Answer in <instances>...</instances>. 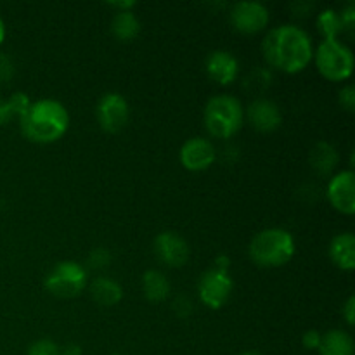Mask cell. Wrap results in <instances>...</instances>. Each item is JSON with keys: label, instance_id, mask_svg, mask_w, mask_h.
Masks as SVG:
<instances>
[{"label": "cell", "instance_id": "cell-14", "mask_svg": "<svg viewBox=\"0 0 355 355\" xmlns=\"http://www.w3.org/2000/svg\"><path fill=\"white\" fill-rule=\"evenodd\" d=\"M205 68L207 73L215 80V82L227 85V83L234 82L238 76V59L227 51H214L208 54L207 61H205Z\"/></svg>", "mask_w": 355, "mask_h": 355}, {"label": "cell", "instance_id": "cell-35", "mask_svg": "<svg viewBox=\"0 0 355 355\" xmlns=\"http://www.w3.org/2000/svg\"><path fill=\"white\" fill-rule=\"evenodd\" d=\"M241 355H262V354L257 352V350H248V352H243Z\"/></svg>", "mask_w": 355, "mask_h": 355}, {"label": "cell", "instance_id": "cell-2", "mask_svg": "<svg viewBox=\"0 0 355 355\" xmlns=\"http://www.w3.org/2000/svg\"><path fill=\"white\" fill-rule=\"evenodd\" d=\"M68 110L55 99L31 103L26 113L19 118V127L24 137L38 144H49L61 139L68 130Z\"/></svg>", "mask_w": 355, "mask_h": 355}, {"label": "cell", "instance_id": "cell-30", "mask_svg": "<svg viewBox=\"0 0 355 355\" xmlns=\"http://www.w3.org/2000/svg\"><path fill=\"white\" fill-rule=\"evenodd\" d=\"M343 315H345L347 322L350 326H354L355 322V297H349V300L343 305Z\"/></svg>", "mask_w": 355, "mask_h": 355}, {"label": "cell", "instance_id": "cell-28", "mask_svg": "<svg viewBox=\"0 0 355 355\" xmlns=\"http://www.w3.org/2000/svg\"><path fill=\"white\" fill-rule=\"evenodd\" d=\"M340 17H342L343 28H347V30H352L354 23H355V3L354 2L347 3V6L342 9V12H340Z\"/></svg>", "mask_w": 355, "mask_h": 355}, {"label": "cell", "instance_id": "cell-5", "mask_svg": "<svg viewBox=\"0 0 355 355\" xmlns=\"http://www.w3.org/2000/svg\"><path fill=\"white\" fill-rule=\"evenodd\" d=\"M315 64L322 76L333 82H342L352 75L354 54L338 38L322 40L315 52Z\"/></svg>", "mask_w": 355, "mask_h": 355}, {"label": "cell", "instance_id": "cell-33", "mask_svg": "<svg viewBox=\"0 0 355 355\" xmlns=\"http://www.w3.org/2000/svg\"><path fill=\"white\" fill-rule=\"evenodd\" d=\"M110 6L116 7V9H120L121 12V10H130L132 7H135V2L134 0H128V2H111Z\"/></svg>", "mask_w": 355, "mask_h": 355}, {"label": "cell", "instance_id": "cell-8", "mask_svg": "<svg viewBox=\"0 0 355 355\" xmlns=\"http://www.w3.org/2000/svg\"><path fill=\"white\" fill-rule=\"evenodd\" d=\"M231 21L241 33H259L269 23V9L262 2H238L231 9Z\"/></svg>", "mask_w": 355, "mask_h": 355}, {"label": "cell", "instance_id": "cell-9", "mask_svg": "<svg viewBox=\"0 0 355 355\" xmlns=\"http://www.w3.org/2000/svg\"><path fill=\"white\" fill-rule=\"evenodd\" d=\"M97 120L103 130L120 132L128 121V104L118 92H107L97 104Z\"/></svg>", "mask_w": 355, "mask_h": 355}, {"label": "cell", "instance_id": "cell-23", "mask_svg": "<svg viewBox=\"0 0 355 355\" xmlns=\"http://www.w3.org/2000/svg\"><path fill=\"white\" fill-rule=\"evenodd\" d=\"M87 263L90 269H104L111 263V253L106 248H96L87 257Z\"/></svg>", "mask_w": 355, "mask_h": 355}, {"label": "cell", "instance_id": "cell-16", "mask_svg": "<svg viewBox=\"0 0 355 355\" xmlns=\"http://www.w3.org/2000/svg\"><path fill=\"white\" fill-rule=\"evenodd\" d=\"M90 293H92V298L97 304L103 305V307H111V305H116L123 298V288L111 277L101 276L92 281Z\"/></svg>", "mask_w": 355, "mask_h": 355}, {"label": "cell", "instance_id": "cell-25", "mask_svg": "<svg viewBox=\"0 0 355 355\" xmlns=\"http://www.w3.org/2000/svg\"><path fill=\"white\" fill-rule=\"evenodd\" d=\"M16 116H17L16 107H14L10 97L9 99H0V125L7 123V121H10Z\"/></svg>", "mask_w": 355, "mask_h": 355}, {"label": "cell", "instance_id": "cell-7", "mask_svg": "<svg viewBox=\"0 0 355 355\" xmlns=\"http://www.w3.org/2000/svg\"><path fill=\"white\" fill-rule=\"evenodd\" d=\"M232 279L229 272L218 269H208L201 276L198 283V293H200L201 302L210 309H220L225 302L229 300L232 291Z\"/></svg>", "mask_w": 355, "mask_h": 355}, {"label": "cell", "instance_id": "cell-15", "mask_svg": "<svg viewBox=\"0 0 355 355\" xmlns=\"http://www.w3.org/2000/svg\"><path fill=\"white\" fill-rule=\"evenodd\" d=\"M329 257L342 270L355 269V236L352 232H342L331 239Z\"/></svg>", "mask_w": 355, "mask_h": 355}, {"label": "cell", "instance_id": "cell-12", "mask_svg": "<svg viewBox=\"0 0 355 355\" xmlns=\"http://www.w3.org/2000/svg\"><path fill=\"white\" fill-rule=\"evenodd\" d=\"M328 200L342 214H355V175L352 170H343L329 180Z\"/></svg>", "mask_w": 355, "mask_h": 355}, {"label": "cell", "instance_id": "cell-10", "mask_svg": "<svg viewBox=\"0 0 355 355\" xmlns=\"http://www.w3.org/2000/svg\"><path fill=\"white\" fill-rule=\"evenodd\" d=\"M155 253L165 266L182 267L189 260L191 250L182 236L173 231H165L156 236Z\"/></svg>", "mask_w": 355, "mask_h": 355}, {"label": "cell", "instance_id": "cell-17", "mask_svg": "<svg viewBox=\"0 0 355 355\" xmlns=\"http://www.w3.org/2000/svg\"><path fill=\"white\" fill-rule=\"evenodd\" d=\"M318 350L321 355H354V340L342 329H331L321 335Z\"/></svg>", "mask_w": 355, "mask_h": 355}, {"label": "cell", "instance_id": "cell-19", "mask_svg": "<svg viewBox=\"0 0 355 355\" xmlns=\"http://www.w3.org/2000/svg\"><path fill=\"white\" fill-rule=\"evenodd\" d=\"M142 291L151 302H163L170 295V283L159 270H148L142 276Z\"/></svg>", "mask_w": 355, "mask_h": 355}, {"label": "cell", "instance_id": "cell-1", "mask_svg": "<svg viewBox=\"0 0 355 355\" xmlns=\"http://www.w3.org/2000/svg\"><path fill=\"white\" fill-rule=\"evenodd\" d=\"M262 51L270 66L286 73L302 71L314 58L311 37L295 24H283L269 31Z\"/></svg>", "mask_w": 355, "mask_h": 355}, {"label": "cell", "instance_id": "cell-29", "mask_svg": "<svg viewBox=\"0 0 355 355\" xmlns=\"http://www.w3.org/2000/svg\"><path fill=\"white\" fill-rule=\"evenodd\" d=\"M173 309H175V312L180 315V318H186V315L193 311V304H191L189 298L179 297L175 300V304H173Z\"/></svg>", "mask_w": 355, "mask_h": 355}, {"label": "cell", "instance_id": "cell-11", "mask_svg": "<svg viewBox=\"0 0 355 355\" xmlns=\"http://www.w3.org/2000/svg\"><path fill=\"white\" fill-rule=\"evenodd\" d=\"M217 159L214 144L203 137H194L184 142L180 148V163L191 172H203Z\"/></svg>", "mask_w": 355, "mask_h": 355}, {"label": "cell", "instance_id": "cell-24", "mask_svg": "<svg viewBox=\"0 0 355 355\" xmlns=\"http://www.w3.org/2000/svg\"><path fill=\"white\" fill-rule=\"evenodd\" d=\"M340 104L342 107H345L349 113H352L355 110V87L347 85L340 90Z\"/></svg>", "mask_w": 355, "mask_h": 355}, {"label": "cell", "instance_id": "cell-27", "mask_svg": "<svg viewBox=\"0 0 355 355\" xmlns=\"http://www.w3.org/2000/svg\"><path fill=\"white\" fill-rule=\"evenodd\" d=\"M14 75V64L10 61L9 55L0 54V82H7L12 78Z\"/></svg>", "mask_w": 355, "mask_h": 355}, {"label": "cell", "instance_id": "cell-36", "mask_svg": "<svg viewBox=\"0 0 355 355\" xmlns=\"http://www.w3.org/2000/svg\"><path fill=\"white\" fill-rule=\"evenodd\" d=\"M111 355H121V354H111Z\"/></svg>", "mask_w": 355, "mask_h": 355}, {"label": "cell", "instance_id": "cell-4", "mask_svg": "<svg viewBox=\"0 0 355 355\" xmlns=\"http://www.w3.org/2000/svg\"><path fill=\"white\" fill-rule=\"evenodd\" d=\"M243 106L236 97L222 94L211 97L205 107V125L214 137L229 139L241 128Z\"/></svg>", "mask_w": 355, "mask_h": 355}, {"label": "cell", "instance_id": "cell-32", "mask_svg": "<svg viewBox=\"0 0 355 355\" xmlns=\"http://www.w3.org/2000/svg\"><path fill=\"white\" fill-rule=\"evenodd\" d=\"M62 355H82V347L76 345V343H69L62 350Z\"/></svg>", "mask_w": 355, "mask_h": 355}, {"label": "cell", "instance_id": "cell-26", "mask_svg": "<svg viewBox=\"0 0 355 355\" xmlns=\"http://www.w3.org/2000/svg\"><path fill=\"white\" fill-rule=\"evenodd\" d=\"M302 343L307 350H315L319 349V343H321V333L318 329H309L302 336Z\"/></svg>", "mask_w": 355, "mask_h": 355}, {"label": "cell", "instance_id": "cell-34", "mask_svg": "<svg viewBox=\"0 0 355 355\" xmlns=\"http://www.w3.org/2000/svg\"><path fill=\"white\" fill-rule=\"evenodd\" d=\"M3 38H6V24H3L2 17H0V44L3 42Z\"/></svg>", "mask_w": 355, "mask_h": 355}, {"label": "cell", "instance_id": "cell-22", "mask_svg": "<svg viewBox=\"0 0 355 355\" xmlns=\"http://www.w3.org/2000/svg\"><path fill=\"white\" fill-rule=\"evenodd\" d=\"M28 355H61V349L52 340H37L28 349Z\"/></svg>", "mask_w": 355, "mask_h": 355}, {"label": "cell", "instance_id": "cell-18", "mask_svg": "<svg viewBox=\"0 0 355 355\" xmlns=\"http://www.w3.org/2000/svg\"><path fill=\"white\" fill-rule=\"evenodd\" d=\"M309 159H311V165L315 172L326 175V173L333 172V168L338 163V151L329 142L321 141L312 148L311 158Z\"/></svg>", "mask_w": 355, "mask_h": 355}, {"label": "cell", "instance_id": "cell-6", "mask_svg": "<svg viewBox=\"0 0 355 355\" xmlns=\"http://www.w3.org/2000/svg\"><path fill=\"white\" fill-rule=\"evenodd\" d=\"M87 286V270L73 260L59 262L45 277L49 293L59 298L76 297Z\"/></svg>", "mask_w": 355, "mask_h": 355}, {"label": "cell", "instance_id": "cell-13", "mask_svg": "<svg viewBox=\"0 0 355 355\" xmlns=\"http://www.w3.org/2000/svg\"><path fill=\"white\" fill-rule=\"evenodd\" d=\"M248 120L253 128L260 132H272L283 121V114H281L279 106L269 99H255L248 106Z\"/></svg>", "mask_w": 355, "mask_h": 355}, {"label": "cell", "instance_id": "cell-31", "mask_svg": "<svg viewBox=\"0 0 355 355\" xmlns=\"http://www.w3.org/2000/svg\"><path fill=\"white\" fill-rule=\"evenodd\" d=\"M229 263H231V260H229V257L218 255L217 259H215V269L224 270V272H229Z\"/></svg>", "mask_w": 355, "mask_h": 355}, {"label": "cell", "instance_id": "cell-21", "mask_svg": "<svg viewBox=\"0 0 355 355\" xmlns=\"http://www.w3.org/2000/svg\"><path fill=\"white\" fill-rule=\"evenodd\" d=\"M318 28L324 40H336L338 35L343 31V23L340 12L333 9H326L319 14L318 17Z\"/></svg>", "mask_w": 355, "mask_h": 355}, {"label": "cell", "instance_id": "cell-3", "mask_svg": "<svg viewBox=\"0 0 355 355\" xmlns=\"http://www.w3.org/2000/svg\"><path fill=\"white\" fill-rule=\"evenodd\" d=\"M295 255V239L286 229H263L250 243V257L260 267H281Z\"/></svg>", "mask_w": 355, "mask_h": 355}, {"label": "cell", "instance_id": "cell-20", "mask_svg": "<svg viewBox=\"0 0 355 355\" xmlns=\"http://www.w3.org/2000/svg\"><path fill=\"white\" fill-rule=\"evenodd\" d=\"M111 31L118 40H132L141 31V23L132 10H118L111 21Z\"/></svg>", "mask_w": 355, "mask_h": 355}]
</instances>
